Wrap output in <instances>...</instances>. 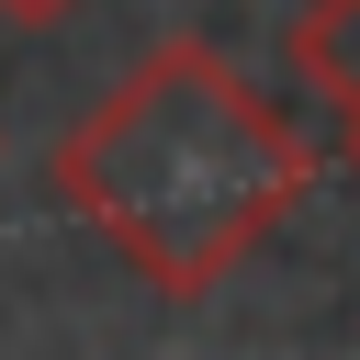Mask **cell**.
<instances>
[{"mask_svg": "<svg viewBox=\"0 0 360 360\" xmlns=\"http://www.w3.org/2000/svg\"><path fill=\"white\" fill-rule=\"evenodd\" d=\"M56 191L90 214V236L158 281L169 304L214 292L236 259H259V236L315 191L304 135L281 124V101H259L214 45H158L146 68H124L56 146Z\"/></svg>", "mask_w": 360, "mask_h": 360, "instance_id": "obj_1", "label": "cell"}, {"mask_svg": "<svg viewBox=\"0 0 360 360\" xmlns=\"http://www.w3.org/2000/svg\"><path fill=\"white\" fill-rule=\"evenodd\" d=\"M292 68H304L315 101H338L349 135H360V0H304V22H292Z\"/></svg>", "mask_w": 360, "mask_h": 360, "instance_id": "obj_2", "label": "cell"}, {"mask_svg": "<svg viewBox=\"0 0 360 360\" xmlns=\"http://www.w3.org/2000/svg\"><path fill=\"white\" fill-rule=\"evenodd\" d=\"M0 11H11V22H68L79 0H0Z\"/></svg>", "mask_w": 360, "mask_h": 360, "instance_id": "obj_3", "label": "cell"}]
</instances>
